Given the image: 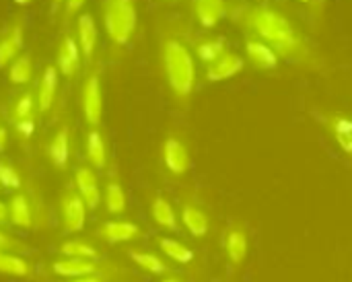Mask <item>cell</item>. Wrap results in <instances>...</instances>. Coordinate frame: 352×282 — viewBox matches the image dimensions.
Segmentation results:
<instances>
[{
  "label": "cell",
  "mask_w": 352,
  "mask_h": 282,
  "mask_svg": "<svg viewBox=\"0 0 352 282\" xmlns=\"http://www.w3.org/2000/svg\"><path fill=\"white\" fill-rule=\"evenodd\" d=\"M245 56L252 62V66H256L258 70H264V72L276 70L280 64V56L266 41H262L254 35L245 39Z\"/></svg>",
  "instance_id": "cell-6"
},
{
  "label": "cell",
  "mask_w": 352,
  "mask_h": 282,
  "mask_svg": "<svg viewBox=\"0 0 352 282\" xmlns=\"http://www.w3.org/2000/svg\"><path fill=\"white\" fill-rule=\"evenodd\" d=\"M163 161H165V167L173 175L186 173L190 167V157H188V149L184 147V142L177 138H167L163 144Z\"/></svg>",
  "instance_id": "cell-11"
},
{
  "label": "cell",
  "mask_w": 352,
  "mask_h": 282,
  "mask_svg": "<svg viewBox=\"0 0 352 282\" xmlns=\"http://www.w3.org/2000/svg\"><path fill=\"white\" fill-rule=\"evenodd\" d=\"M74 282H101L99 279H91V276H80V279H76Z\"/></svg>",
  "instance_id": "cell-38"
},
{
  "label": "cell",
  "mask_w": 352,
  "mask_h": 282,
  "mask_svg": "<svg viewBox=\"0 0 352 282\" xmlns=\"http://www.w3.org/2000/svg\"><path fill=\"white\" fill-rule=\"evenodd\" d=\"M85 2L87 0H66V8H64V14L66 17H72V14H76L82 6H85Z\"/></svg>",
  "instance_id": "cell-34"
},
{
  "label": "cell",
  "mask_w": 352,
  "mask_h": 282,
  "mask_svg": "<svg viewBox=\"0 0 352 282\" xmlns=\"http://www.w3.org/2000/svg\"><path fill=\"white\" fill-rule=\"evenodd\" d=\"M82 111L91 126H97L103 116V93H101V78L93 72L82 87Z\"/></svg>",
  "instance_id": "cell-4"
},
{
  "label": "cell",
  "mask_w": 352,
  "mask_h": 282,
  "mask_svg": "<svg viewBox=\"0 0 352 282\" xmlns=\"http://www.w3.org/2000/svg\"><path fill=\"white\" fill-rule=\"evenodd\" d=\"M0 186H4L8 190H19L21 188V175L6 161H0Z\"/></svg>",
  "instance_id": "cell-32"
},
{
  "label": "cell",
  "mask_w": 352,
  "mask_h": 282,
  "mask_svg": "<svg viewBox=\"0 0 352 282\" xmlns=\"http://www.w3.org/2000/svg\"><path fill=\"white\" fill-rule=\"evenodd\" d=\"M47 157L50 161L58 167V169H64L68 165V159H70V134L66 128L58 130V134L54 136V140L50 142L47 147Z\"/></svg>",
  "instance_id": "cell-16"
},
{
  "label": "cell",
  "mask_w": 352,
  "mask_h": 282,
  "mask_svg": "<svg viewBox=\"0 0 352 282\" xmlns=\"http://www.w3.org/2000/svg\"><path fill=\"white\" fill-rule=\"evenodd\" d=\"M332 134L338 147L352 157V118L351 116H334L332 118Z\"/></svg>",
  "instance_id": "cell-21"
},
{
  "label": "cell",
  "mask_w": 352,
  "mask_h": 282,
  "mask_svg": "<svg viewBox=\"0 0 352 282\" xmlns=\"http://www.w3.org/2000/svg\"><path fill=\"white\" fill-rule=\"evenodd\" d=\"M105 206L111 215H122L126 210V194L120 184L111 182L105 190Z\"/></svg>",
  "instance_id": "cell-27"
},
{
  "label": "cell",
  "mask_w": 352,
  "mask_h": 282,
  "mask_svg": "<svg viewBox=\"0 0 352 282\" xmlns=\"http://www.w3.org/2000/svg\"><path fill=\"white\" fill-rule=\"evenodd\" d=\"M243 70V58L235 52H223L217 60L206 64V78L210 83H221L227 80Z\"/></svg>",
  "instance_id": "cell-8"
},
{
  "label": "cell",
  "mask_w": 352,
  "mask_h": 282,
  "mask_svg": "<svg viewBox=\"0 0 352 282\" xmlns=\"http://www.w3.org/2000/svg\"><path fill=\"white\" fill-rule=\"evenodd\" d=\"M87 159L91 161L93 167L103 169L107 163V149H105V140L97 130H91L87 136Z\"/></svg>",
  "instance_id": "cell-22"
},
{
  "label": "cell",
  "mask_w": 352,
  "mask_h": 282,
  "mask_svg": "<svg viewBox=\"0 0 352 282\" xmlns=\"http://www.w3.org/2000/svg\"><path fill=\"white\" fill-rule=\"evenodd\" d=\"M6 142H8V134H6L4 126H0V153L6 149Z\"/></svg>",
  "instance_id": "cell-35"
},
{
  "label": "cell",
  "mask_w": 352,
  "mask_h": 282,
  "mask_svg": "<svg viewBox=\"0 0 352 282\" xmlns=\"http://www.w3.org/2000/svg\"><path fill=\"white\" fill-rule=\"evenodd\" d=\"M33 76V62L27 54H19L8 66V80L12 85H27Z\"/></svg>",
  "instance_id": "cell-23"
},
{
  "label": "cell",
  "mask_w": 352,
  "mask_h": 282,
  "mask_svg": "<svg viewBox=\"0 0 352 282\" xmlns=\"http://www.w3.org/2000/svg\"><path fill=\"white\" fill-rule=\"evenodd\" d=\"M223 52H227V43L223 37H210L204 39L196 45V54L204 64H210L212 60H217Z\"/></svg>",
  "instance_id": "cell-25"
},
{
  "label": "cell",
  "mask_w": 352,
  "mask_h": 282,
  "mask_svg": "<svg viewBox=\"0 0 352 282\" xmlns=\"http://www.w3.org/2000/svg\"><path fill=\"white\" fill-rule=\"evenodd\" d=\"M196 21L204 29H212L221 23V19L227 12V2L225 0H192Z\"/></svg>",
  "instance_id": "cell-12"
},
{
  "label": "cell",
  "mask_w": 352,
  "mask_h": 282,
  "mask_svg": "<svg viewBox=\"0 0 352 282\" xmlns=\"http://www.w3.org/2000/svg\"><path fill=\"white\" fill-rule=\"evenodd\" d=\"M182 221L194 237H204L208 233V217L198 206H192V204L184 206Z\"/></svg>",
  "instance_id": "cell-18"
},
{
  "label": "cell",
  "mask_w": 352,
  "mask_h": 282,
  "mask_svg": "<svg viewBox=\"0 0 352 282\" xmlns=\"http://www.w3.org/2000/svg\"><path fill=\"white\" fill-rule=\"evenodd\" d=\"M6 248H10V239L4 233H0V250H6Z\"/></svg>",
  "instance_id": "cell-37"
},
{
  "label": "cell",
  "mask_w": 352,
  "mask_h": 282,
  "mask_svg": "<svg viewBox=\"0 0 352 282\" xmlns=\"http://www.w3.org/2000/svg\"><path fill=\"white\" fill-rule=\"evenodd\" d=\"M153 219H155L157 225H161L165 229H177L175 210L165 198H155V202H153Z\"/></svg>",
  "instance_id": "cell-24"
},
{
  "label": "cell",
  "mask_w": 352,
  "mask_h": 282,
  "mask_svg": "<svg viewBox=\"0 0 352 282\" xmlns=\"http://www.w3.org/2000/svg\"><path fill=\"white\" fill-rule=\"evenodd\" d=\"M95 264L85 260V258H68V260H60L54 264V272L60 274V276H74V279H80V276H91L95 272Z\"/></svg>",
  "instance_id": "cell-17"
},
{
  "label": "cell",
  "mask_w": 352,
  "mask_h": 282,
  "mask_svg": "<svg viewBox=\"0 0 352 282\" xmlns=\"http://www.w3.org/2000/svg\"><path fill=\"white\" fill-rule=\"evenodd\" d=\"M227 256L233 264H241L248 256V237L241 229H231L225 239Z\"/></svg>",
  "instance_id": "cell-19"
},
{
  "label": "cell",
  "mask_w": 352,
  "mask_h": 282,
  "mask_svg": "<svg viewBox=\"0 0 352 282\" xmlns=\"http://www.w3.org/2000/svg\"><path fill=\"white\" fill-rule=\"evenodd\" d=\"M14 2H16L19 6H27V4H31L33 0H14Z\"/></svg>",
  "instance_id": "cell-39"
},
{
  "label": "cell",
  "mask_w": 352,
  "mask_h": 282,
  "mask_svg": "<svg viewBox=\"0 0 352 282\" xmlns=\"http://www.w3.org/2000/svg\"><path fill=\"white\" fill-rule=\"evenodd\" d=\"M163 282H179V281H175V279H169V281H163Z\"/></svg>",
  "instance_id": "cell-40"
},
{
  "label": "cell",
  "mask_w": 352,
  "mask_h": 282,
  "mask_svg": "<svg viewBox=\"0 0 352 282\" xmlns=\"http://www.w3.org/2000/svg\"><path fill=\"white\" fill-rule=\"evenodd\" d=\"M138 233H140L138 227L134 223H126V221H109L99 231V235L107 243H124V241L138 237Z\"/></svg>",
  "instance_id": "cell-15"
},
{
  "label": "cell",
  "mask_w": 352,
  "mask_h": 282,
  "mask_svg": "<svg viewBox=\"0 0 352 282\" xmlns=\"http://www.w3.org/2000/svg\"><path fill=\"white\" fill-rule=\"evenodd\" d=\"M243 25L254 33V37L266 41L280 58L287 60H307L309 45L297 27L276 8L270 6H250L243 17Z\"/></svg>",
  "instance_id": "cell-1"
},
{
  "label": "cell",
  "mask_w": 352,
  "mask_h": 282,
  "mask_svg": "<svg viewBox=\"0 0 352 282\" xmlns=\"http://www.w3.org/2000/svg\"><path fill=\"white\" fill-rule=\"evenodd\" d=\"M80 47L72 35H64L58 45V56H56V68L62 76L72 78L78 68H80Z\"/></svg>",
  "instance_id": "cell-7"
},
{
  "label": "cell",
  "mask_w": 352,
  "mask_h": 282,
  "mask_svg": "<svg viewBox=\"0 0 352 282\" xmlns=\"http://www.w3.org/2000/svg\"><path fill=\"white\" fill-rule=\"evenodd\" d=\"M8 221L14 227H31L33 217H31L29 202H27V198L23 194H16V196L10 198V204H8Z\"/></svg>",
  "instance_id": "cell-20"
},
{
  "label": "cell",
  "mask_w": 352,
  "mask_h": 282,
  "mask_svg": "<svg viewBox=\"0 0 352 282\" xmlns=\"http://www.w3.org/2000/svg\"><path fill=\"white\" fill-rule=\"evenodd\" d=\"M103 23L109 39L116 45H124L136 31L138 12L134 0H105L103 6Z\"/></svg>",
  "instance_id": "cell-3"
},
{
  "label": "cell",
  "mask_w": 352,
  "mask_h": 282,
  "mask_svg": "<svg viewBox=\"0 0 352 282\" xmlns=\"http://www.w3.org/2000/svg\"><path fill=\"white\" fill-rule=\"evenodd\" d=\"M76 43L80 47V54L85 60H91L95 50H97V41H99V33H97V25L91 12H82L76 19Z\"/></svg>",
  "instance_id": "cell-9"
},
{
  "label": "cell",
  "mask_w": 352,
  "mask_h": 282,
  "mask_svg": "<svg viewBox=\"0 0 352 282\" xmlns=\"http://www.w3.org/2000/svg\"><path fill=\"white\" fill-rule=\"evenodd\" d=\"M37 107V99L33 97V93H23L12 107V118L14 120H25L33 116V109Z\"/></svg>",
  "instance_id": "cell-29"
},
{
  "label": "cell",
  "mask_w": 352,
  "mask_h": 282,
  "mask_svg": "<svg viewBox=\"0 0 352 282\" xmlns=\"http://www.w3.org/2000/svg\"><path fill=\"white\" fill-rule=\"evenodd\" d=\"M21 50H23V25L16 23L0 39V68L10 66V62L21 54Z\"/></svg>",
  "instance_id": "cell-14"
},
{
  "label": "cell",
  "mask_w": 352,
  "mask_h": 282,
  "mask_svg": "<svg viewBox=\"0 0 352 282\" xmlns=\"http://www.w3.org/2000/svg\"><path fill=\"white\" fill-rule=\"evenodd\" d=\"M299 2H311V0H299Z\"/></svg>",
  "instance_id": "cell-42"
},
{
  "label": "cell",
  "mask_w": 352,
  "mask_h": 282,
  "mask_svg": "<svg viewBox=\"0 0 352 282\" xmlns=\"http://www.w3.org/2000/svg\"><path fill=\"white\" fill-rule=\"evenodd\" d=\"M62 254L68 258H85V260H93L97 256L95 248L82 241H66L62 246Z\"/></svg>",
  "instance_id": "cell-30"
},
{
  "label": "cell",
  "mask_w": 352,
  "mask_h": 282,
  "mask_svg": "<svg viewBox=\"0 0 352 282\" xmlns=\"http://www.w3.org/2000/svg\"><path fill=\"white\" fill-rule=\"evenodd\" d=\"M161 250L179 264H190L194 260V252L190 248H186L184 243L175 241V239H161Z\"/></svg>",
  "instance_id": "cell-26"
},
{
  "label": "cell",
  "mask_w": 352,
  "mask_h": 282,
  "mask_svg": "<svg viewBox=\"0 0 352 282\" xmlns=\"http://www.w3.org/2000/svg\"><path fill=\"white\" fill-rule=\"evenodd\" d=\"M87 221V204L78 196V192H66L62 198V227L68 233H76L85 227Z\"/></svg>",
  "instance_id": "cell-5"
},
{
  "label": "cell",
  "mask_w": 352,
  "mask_h": 282,
  "mask_svg": "<svg viewBox=\"0 0 352 282\" xmlns=\"http://www.w3.org/2000/svg\"><path fill=\"white\" fill-rule=\"evenodd\" d=\"M8 221V206L0 202V225H4Z\"/></svg>",
  "instance_id": "cell-36"
},
{
  "label": "cell",
  "mask_w": 352,
  "mask_h": 282,
  "mask_svg": "<svg viewBox=\"0 0 352 282\" xmlns=\"http://www.w3.org/2000/svg\"><path fill=\"white\" fill-rule=\"evenodd\" d=\"M163 68L171 91L182 99L190 97L196 85V64L182 41L167 39L163 43Z\"/></svg>",
  "instance_id": "cell-2"
},
{
  "label": "cell",
  "mask_w": 352,
  "mask_h": 282,
  "mask_svg": "<svg viewBox=\"0 0 352 282\" xmlns=\"http://www.w3.org/2000/svg\"><path fill=\"white\" fill-rule=\"evenodd\" d=\"M74 184H76V192L82 198V202L87 204V208L95 210L99 206V200H101L95 171H91L89 167H80L74 175Z\"/></svg>",
  "instance_id": "cell-10"
},
{
  "label": "cell",
  "mask_w": 352,
  "mask_h": 282,
  "mask_svg": "<svg viewBox=\"0 0 352 282\" xmlns=\"http://www.w3.org/2000/svg\"><path fill=\"white\" fill-rule=\"evenodd\" d=\"M14 128H16V132H19L21 138H29L35 132V122H33V118L14 120Z\"/></svg>",
  "instance_id": "cell-33"
},
{
  "label": "cell",
  "mask_w": 352,
  "mask_h": 282,
  "mask_svg": "<svg viewBox=\"0 0 352 282\" xmlns=\"http://www.w3.org/2000/svg\"><path fill=\"white\" fill-rule=\"evenodd\" d=\"M58 85H60V72L56 66H45L41 80H39V89H37V109L43 113L47 111L54 101H56V93H58Z\"/></svg>",
  "instance_id": "cell-13"
},
{
  "label": "cell",
  "mask_w": 352,
  "mask_h": 282,
  "mask_svg": "<svg viewBox=\"0 0 352 282\" xmlns=\"http://www.w3.org/2000/svg\"><path fill=\"white\" fill-rule=\"evenodd\" d=\"M0 272L2 274H12V276H27L29 274V264L16 256L2 254L0 252Z\"/></svg>",
  "instance_id": "cell-28"
},
{
  "label": "cell",
  "mask_w": 352,
  "mask_h": 282,
  "mask_svg": "<svg viewBox=\"0 0 352 282\" xmlns=\"http://www.w3.org/2000/svg\"><path fill=\"white\" fill-rule=\"evenodd\" d=\"M60 2H62V0H54V4H56V6H58V4H60Z\"/></svg>",
  "instance_id": "cell-41"
},
{
  "label": "cell",
  "mask_w": 352,
  "mask_h": 282,
  "mask_svg": "<svg viewBox=\"0 0 352 282\" xmlns=\"http://www.w3.org/2000/svg\"><path fill=\"white\" fill-rule=\"evenodd\" d=\"M130 258H132L140 268H144V270H148V272H153V274H163V272L167 270V266H165L155 254H140V252H134V254H130Z\"/></svg>",
  "instance_id": "cell-31"
}]
</instances>
